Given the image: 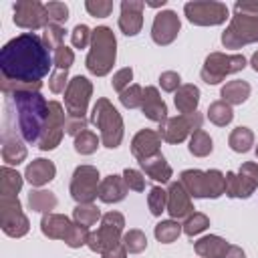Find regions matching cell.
<instances>
[{"label":"cell","instance_id":"cell-18","mask_svg":"<svg viewBox=\"0 0 258 258\" xmlns=\"http://www.w3.org/2000/svg\"><path fill=\"white\" fill-rule=\"evenodd\" d=\"M24 139L20 137L16 125L4 115L2 119V159L6 165H18L26 159Z\"/></svg>","mask_w":258,"mask_h":258},{"label":"cell","instance_id":"cell-56","mask_svg":"<svg viewBox=\"0 0 258 258\" xmlns=\"http://www.w3.org/2000/svg\"><path fill=\"white\" fill-rule=\"evenodd\" d=\"M163 4H165V0H161V2H145V6H151V8H159Z\"/></svg>","mask_w":258,"mask_h":258},{"label":"cell","instance_id":"cell-10","mask_svg":"<svg viewBox=\"0 0 258 258\" xmlns=\"http://www.w3.org/2000/svg\"><path fill=\"white\" fill-rule=\"evenodd\" d=\"M258 187V163L246 161L238 171L226 173V196L232 200H246Z\"/></svg>","mask_w":258,"mask_h":258},{"label":"cell","instance_id":"cell-13","mask_svg":"<svg viewBox=\"0 0 258 258\" xmlns=\"http://www.w3.org/2000/svg\"><path fill=\"white\" fill-rule=\"evenodd\" d=\"M0 226H2V232L10 238H22L28 232L30 224L22 212V204L18 196L0 198Z\"/></svg>","mask_w":258,"mask_h":258},{"label":"cell","instance_id":"cell-22","mask_svg":"<svg viewBox=\"0 0 258 258\" xmlns=\"http://www.w3.org/2000/svg\"><path fill=\"white\" fill-rule=\"evenodd\" d=\"M159 145H161V135H159V131L141 129V131L135 133V137L131 139V153L137 157V161H141V159H147V157L159 153Z\"/></svg>","mask_w":258,"mask_h":258},{"label":"cell","instance_id":"cell-27","mask_svg":"<svg viewBox=\"0 0 258 258\" xmlns=\"http://www.w3.org/2000/svg\"><path fill=\"white\" fill-rule=\"evenodd\" d=\"M173 103H175V109H177L181 115H191V113H196L198 103H200V89H198L196 85H181V87L175 91Z\"/></svg>","mask_w":258,"mask_h":258},{"label":"cell","instance_id":"cell-19","mask_svg":"<svg viewBox=\"0 0 258 258\" xmlns=\"http://www.w3.org/2000/svg\"><path fill=\"white\" fill-rule=\"evenodd\" d=\"M179 28H181L179 16H177L173 10H161V12H157L155 18H153V24H151V38H153L155 44L167 46V44H171V42L177 38Z\"/></svg>","mask_w":258,"mask_h":258},{"label":"cell","instance_id":"cell-8","mask_svg":"<svg viewBox=\"0 0 258 258\" xmlns=\"http://www.w3.org/2000/svg\"><path fill=\"white\" fill-rule=\"evenodd\" d=\"M246 67L244 54H226V52H210L204 60L200 77L208 85H218L228 75L240 73Z\"/></svg>","mask_w":258,"mask_h":258},{"label":"cell","instance_id":"cell-5","mask_svg":"<svg viewBox=\"0 0 258 258\" xmlns=\"http://www.w3.org/2000/svg\"><path fill=\"white\" fill-rule=\"evenodd\" d=\"M40 230L46 238L50 240H62L69 248H81L87 244L89 240V228L85 226H79L75 222H71V218L62 216V214H54V212H48V214H42V220H40Z\"/></svg>","mask_w":258,"mask_h":258},{"label":"cell","instance_id":"cell-16","mask_svg":"<svg viewBox=\"0 0 258 258\" xmlns=\"http://www.w3.org/2000/svg\"><path fill=\"white\" fill-rule=\"evenodd\" d=\"M14 24L26 30L46 28L50 24L46 6L38 0H18L14 4Z\"/></svg>","mask_w":258,"mask_h":258},{"label":"cell","instance_id":"cell-17","mask_svg":"<svg viewBox=\"0 0 258 258\" xmlns=\"http://www.w3.org/2000/svg\"><path fill=\"white\" fill-rule=\"evenodd\" d=\"M64 121H67V117H64L62 105L56 103V101H50L46 123H44V129H42V135H40V141H38V147L42 151H50L60 143L62 133H64Z\"/></svg>","mask_w":258,"mask_h":258},{"label":"cell","instance_id":"cell-36","mask_svg":"<svg viewBox=\"0 0 258 258\" xmlns=\"http://www.w3.org/2000/svg\"><path fill=\"white\" fill-rule=\"evenodd\" d=\"M181 232H183V228H181L175 220H163V222H159V224L155 226V230H153L155 238H157L161 244H171V242H175Z\"/></svg>","mask_w":258,"mask_h":258},{"label":"cell","instance_id":"cell-42","mask_svg":"<svg viewBox=\"0 0 258 258\" xmlns=\"http://www.w3.org/2000/svg\"><path fill=\"white\" fill-rule=\"evenodd\" d=\"M42 38H44V42H46V46L54 52L58 46H62V38H64V28L60 26V24H48L46 28H44V34H42Z\"/></svg>","mask_w":258,"mask_h":258},{"label":"cell","instance_id":"cell-12","mask_svg":"<svg viewBox=\"0 0 258 258\" xmlns=\"http://www.w3.org/2000/svg\"><path fill=\"white\" fill-rule=\"evenodd\" d=\"M204 117L202 113H191V115H177V117H167L159 125V135L167 143H181L187 137H191L196 131L202 129Z\"/></svg>","mask_w":258,"mask_h":258},{"label":"cell","instance_id":"cell-24","mask_svg":"<svg viewBox=\"0 0 258 258\" xmlns=\"http://www.w3.org/2000/svg\"><path fill=\"white\" fill-rule=\"evenodd\" d=\"M54 175H56L54 163L48 161V159H42V157L30 161V163L26 165V169H24V177H26L34 187H40V185L52 181Z\"/></svg>","mask_w":258,"mask_h":258},{"label":"cell","instance_id":"cell-31","mask_svg":"<svg viewBox=\"0 0 258 258\" xmlns=\"http://www.w3.org/2000/svg\"><path fill=\"white\" fill-rule=\"evenodd\" d=\"M56 196L48 189H32L28 194V206L32 212H40V214H48L56 208Z\"/></svg>","mask_w":258,"mask_h":258},{"label":"cell","instance_id":"cell-41","mask_svg":"<svg viewBox=\"0 0 258 258\" xmlns=\"http://www.w3.org/2000/svg\"><path fill=\"white\" fill-rule=\"evenodd\" d=\"M119 101L125 109H141L143 103V89L139 85H129L123 93H119Z\"/></svg>","mask_w":258,"mask_h":258},{"label":"cell","instance_id":"cell-43","mask_svg":"<svg viewBox=\"0 0 258 258\" xmlns=\"http://www.w3.org/2000/svg\"><path fill=\"white\" fill-rule=\"evenodd\" d=\"M44 6H46V12H48V20L52 24H64L69 20V6L64 2L52 0V2L44 4Z\"/></svg>","mask_w":258,"mask_h":258},{"label":"cell","instance_id":"cell-47","mask_svg":"<svg viewBox=\"0 0 258 258\" xmlns=\"http://www.w3.org/2000/svg\"><path fill=\"white\" fill-rule=\"evenodd\" d=\"M131 79H133V69H131V67L119 69V71L113 75V79H111V87H113L115 91L123 93V91L129 87V81H131Z\"/></svg>","mask_w":258,"mask_h":258},{"label":"cell","instance_id":"cell-34","mask_svg":"<svg viewBox=\"0 0 258 258\" xmlns=\"http://www.w3.org/2000/svg\"><path fill=\"white\" fill-rule=\"evenodd\" d=\"M208 119H210L214 125H218V127H226V125L234 119L232 105L224 103L222 99H220V101L210 103V107H208Z\"/></svg>","mask_w":258,"mask_h":258},{"label":"cell","instance_id":"cell-26","mask_svg":"<svg viewBox=\"0 0 258 258\" xmlns=\"http://www.w3.org/2000/svg\"><path fill=\"white\" fill-rule=\"evenodd\" d=\"M139 165H141V169L145 171V175L151 177L153 181L167 183V181L171 179V173H173V171H171V165L165 161V157L161 155V151L155 153V155H151V157H147V159H141Z\"/></svg>","mask_w":258,"mask_h":258},{"label":"cell","instance_id":"cell-14","mask_svg":"<svg viewBox=\"0 0 258 258\" xmlns=\"http://www.w3.org/2000/svg\"><path fill=\"white\" fill-rule=\"evenodd\" d=\"M99 171L93 165H79L73 171L71 179V196L77 204H93L99 198Z\"/></svg>","mask_w":258,"mask_h":258},{"label":"cell","instance_id":"cell-15","mask_svg":"<svg viewBox=\"0 0 258 258\" xmlns=\"http://www.w3.org/2000/svg\"><path fill=\"white\" fill-rule=\"evenodd\" d=\"M93 95V85L87 77H73L67 85L64 91V107H67V115L69 117H81L85 119L87 107H89V99Z\"/></svg>","mask_w":258,"mask_h":258},{"label":"cell","instance_id":"cell-20","mask_svg":"<svg viewBox=\"0 0 258 258\" xmlns=\"http://www.w3.org/2000/svg\"><path fill=\"white\" fill-rule=\"evenodd\" d=\"M143 8L145 2L141 0H123L121 2V16H119V28L127 36H135L143 26Z\"/></svg>","mask_w":258,"mask_h":258},{"label":"cell","instance_id":"cell-32","mask_svg":"<svg viewBox=\"0 0 258 258\" xmlns=\"http://www.w3.org/2000/svg\"><path fill=\"white\" fill-rule=\"evenodd\" d=\"M228 145L232 147V151H236V153H246V151H250V147L254 145V133H252V129H248V127H236L232 133H230V137H228Z\"/></svg>","mask_w":258,"mask_h":258},{"label":"cell","instance_id":"cell-21","mask_svg":"<svg viewBox=\"0 0 258 258\" xmlns=\"http://www.w3.org/2000/svg\"><path fill=\"white\" fill-rule=\"evenodd\" d=\"M167 212H169V216H171L173 220L187 218L189 214H194L191 196H189L187 189L181 185V181L169 183V189H167Z\"/></svg>","mask_w":258,"mask_h":258},{"label":"cell","instance_id":"cell-44","mask_svg":"<svg viewBox=\"0 0 258 258\" xmlns=\"http://www.w3.org/2000/svg\"><path fill=\"white\" fill-rule=\"evenodd\" d=\"M85 8H87V12H89L91 16H95V18H105V16L111 14L113 2H111V0H87V2H85Z\"/></svg>","mask_w":258,"mask_h":258},{"label":"cell","instance_id":"cell-45","mask_svg":"<svg viewBox=\"0 0 258 258\" xmlns=\"http://www.w3.org/2000/svg\"><path fill=\"white\" fill-rule=\"evenodd\" d=\"M91 36H93V30L87 24H77L71 32V42L75 48H85L87 44H91Z\"/></svg>","mask_w":258,"mask_h":258},{"label":"cell","instance_id":"cell-46","mask_svg":"<svg viewBox=\"0 0 258 258\" xmlns=\"http://www.w3.org/2000/svg\"><path fill=\"white\" fill-rule=\"evenodd\" d=\"M54 69H58V71H69L71 67H73V62H75V54H73V50L69 48V46H58L56 50H54Z\"/></svg>","mask_w":258,"mask_h":258},{"label":"cell","instance_id":"cell-35","mask_svg":"<svg viewBox=\"0 0 258 258\" xmlns=\"http://www.w3.org/2000/svg\"><path fill=\"white\" fill-rule=\"evenodd\" d=\"M187 149H189V153L196 155V157H206V155H210L212 149H214L212 137H210L204 129H200V131H196V133L189 137V145H187Z\"/></svg>","mask_w":258,"mask_h":258},{"label":"cell","instance_id":"cell-29","mask_svg":"<svg viewBox=\"0 0 258 258\" xmlns=\"http://www.w3.org/2000/svg\"><path fill=\"white\" fill-rule=\"evenodd\" d=\"M220 97L228 105H242L250 97V85L246 81H228L222 87Z\"/></svg>","mask_w":258,"mask_h":258},{"label":"cell","instance_id":"cell-53","mask_svg":"<svg viewBox=\"0 0 258 258\" xmlns=\"http://www.w3.org/2000/svg\"><path fill=\"white\" fill-rule=\"evenodd\" d=\"M101 256H103V258H127V250H125V246H123V244H117L115 248H111V250L103 252Z\"/></svg>","mask_w":258,"mask_h":258},{"label":"cell","instance_id":"cell-2","mask_svg":"<svg viewBox=\"0 0 258 258\" xmlns=\"http://www.w3.org/2000/svg\"><path fill=\"white\" fill-rule=\"evenodd\" d=\"M4 115L16 125L20 137L28 145H38L48 115L46 99L40 91L30 89H14L4 93Z\"/></svg>","mask_w":258,"mask_h":258},{"label":"cell","instance_id":"cell-52","mask_svg":"<svg viewBox=\"0 0 258 258\" xmlns=\"http://www.w3.org/2000/svg\"><path fill=\"white\" fill-rule=\"evenodd\" d=\"M234 12H244V14H258V2H236Z\"/></svg>","mask_w":258,"mask_h":258},{"label":"cell","instance_id":"cell-9","mask_svg":"<svg viewBox=\"0 0 258 258\" xmlns=\"http://www.w3.org/2000/svg\"><path fill=\"white\" fill-rule=\"evenodd\" d=\"M250 42H258V14L234 12L222 34V44L226 48H242Z\"/></svg>","mask_w":258,"mask_h":258},{"label":"cell","instance_id":"cell-57","mask_svg":"<svg viewBox=\"0 0 258 258\" xmlns=\"http://www.w3.org/2000/svg\"><path fill=\"white\" fill-rule=\"evenodd\" d=\"M256 157H258V147H256Z\"/></svg>","mask_w":258,"mask_h":258},{"label":"cell","instance_id":"cell-55","mask_svg":"<svg viewBox=\"0 0 258 258\" xmlns=\"http://www.w3.org/2000/svg\"><path fill=\"white\" fill-rule=\"evenodd\" d=\"M250 64H252V69L258 73V50L252 54V58H250Z\"/></svg>","mask_w":258,"mask_h":258},{"label":"cell","instance_id":"cell-28","mask_svg":"<svg viewBox=\"0 0 258 258\" xmlns=\"http://www.w3.org/2000/svg\"><path fill=\"white\" fill-rule=\"evenodd\" d=\"M228 246H230V244H228L224 238L210 234V236L200 238V240L194 244V250H196V254H198L200 258H222L224 252L228 250Z\"/></svg>","mask_w":258,"mask_h":258},{"label":"cell","instance_id":"cell-4","mask_svg":"<svg viewBox=\"0 0 258 258\" xmlns=\"http://www.w3.org/2000/svg\"><path fill=\"white\" fill-rule=\"evenodd\" d=\"M91 123L99 129L101 143L109 149H115L123 141V119L109 99H97L91 111Z\"/></svg>","mask_w":258,"mask_h":258},{"label":"cell","instance_id":"cell-38","mask_svg":"<svg viewBox=\"0 0 258 258\" xmlns=\"http://www.w3.org/2000/svg\"><path fill=\"white\" fill-rule=\"evenodd\" d=\"M99 141H101V137H97L93 131L85 129L83 133H79V135L75 137V151L81 153V155H91V153L97 151Z\"/></svg>","mask_w":258,"mask_h":258},{"label":"cell","instance_id":"cell-40","mask_svg":"<svg viewBox=\"0 0 258 258\" xmlns=\"http://www.w3.org/2000/svg\"><path fill=\"white\" fill-rule=\"evenodd\" d=\"M210 226V218L206 216V214H200V212H194V214H189L187 218H185V222H183V232L187 234V236H198V234H202L206 228Z\"/></svg>","mask_w":258,"mask_h":258},{"label":"cell","instance_id":"cell-54","mask_svg":"<svg viewBox=\"0 0 258 258\" xmlns=\"http://www.w3.org/2000/svg\"><path fill=\"white\" fill-rule=\"evenodd\" d=\"M222 258H246V254H244V250H242L240 246L230 244V246H228V250L224 252V256H222Z\"/></svg>","mask_w":258,"mask_h":258},{"label":"cell","instance_id":"cell-1","mask_svg":"<svg viewBox=\"0 0 258 258\" xmlns=\"http://www.w3.org/2000/svg\"><path fill=\"white\" fill-rule=\"evenodd\" d=\"M50 67H54V56L50 54L44 38L36 32L18 34L0 50L2 93L14 89L40 91V79L48 75Z\"/></svg>","mask_w":258,"mask_h":258},{"label":"cell","instance_id":"cell-23","mask_svg":"<svg viewBox=\"0 0 258 258\" xmlns=\"http://www.w3.org/2000/svg\"><path fill=\"white\" fill-rule=\"evenodd\" d=\"M141 111L147 119L155 121V123H163L167 119V105L161 99L157 87H145L143 91V103H141Z\"/></svg>","mask_w":258,"mask_h":258},{"label":"cell","instance_id":"cell-33","mask_svg":"<svg viewBox=\"0 0 258 258\" xmlns=\"http://www.w3.org/2000/svg\"><path fill=\"white\" fill-rule=\"evenodd\" d=\"M101 212L95 204H77V208L73 210V220L75 224L79 226H85V228H91L95 226L99 220H101Z\"/></svg>","mask_w":258,"mask_h":258},{"label":"cell","instance_id":"cell-7","mask_svg":"<svg viewBox=\"0 0 258 258\" xmlns=\"http://www.w3.org/2000/svg\"><path fill=\"white\" fill-rule=\"evenodd\" d=\"M123 228H125V218L119 212H107L101 218V228L89 234L87 246L93 252H107L111 248H115L117 244H121L123 238Z\"/></svg>","mask_w":258,"mask_h":258},{"label":"cell","instance_id":"cell-51","mask_svg":"<svg viewBox=\"0 0 258 258\" xmlns=\"http://www.w3.org/2000/svg\"><path fill=\"white\" fill-rule=\"evenodd\" d=\"M87 129V119H81V117H69L67 115V121H64V131L73 137H77L79 133H83Z\"/></svg>","mask_w":258,"mask_h":258},{"label":"cell","instance_id":"cell-49","mask_svg":"<svg viewBox=\"0 0 258 258\" xmlns=\"http://www.w3.org/2000/svg\"><path fill=\"white\" fill-rule=\"evenodd\" d=\"M159 85H161L163 91L175 93V91L181 87V79H179V75H177L175 71H163V73L159 75Z\"/></svg>","mask_w":258,"mask_h":258},{"label":"cell","instance_id":"cell-30","mask_svg":"<svg viewBox=\"0 0 258 258\" xmlns=\"http://www.w3.org/2000/svg\"><path fill=\"white\" fill-rule=\"evenodd\" d=\"M20 187H22V175L16 169L4 165L0 169V198H14V196H18Z\"/></svg>","mask_w":258,"mask_h":258},{"label":"cell","instance_id":"cell-6","mask_svg":"<svg viewBox=\"0 0 258 258\" xmlns=\"http://www.w3.org/2000/svg\"><path fill=\"white\" fill-rule=\"evenodd\" d=\"M181 185L194 198H220L226 194V175L220 169H185L179 175Z\"/></svg>","mask_w":258,"mask_h":258},{"label":"cell","instance_id":"cell-39","mask_svg":"<svg viewBox=\"0 0 258 258\" xmlns=\"http://www.w3.org/2000/svg\"><path fill=\"white\" fill-rule=\"evenodd\" d=\"M147 206L153 216H161V212L167 210V191L159 185H153L147 194Z\"/></svg>","mask_w":258,"mask_h":258},{"label":"cell","instance_id":"cell-3","mask_svg":"<svg viewBox=\"0 0 258 258\" xmlns=\"http://www.w3.org/2000/svg\"><path fill=\"white\" fill-rule=\"evenodd\" d=\"M89 46L91 48L85 60L89 73L97 77H105L107 73H111L115 58H117V40H115L113 30L109 26H97L93 30Z\"/></svg>","mask_w":258,"mask_h":258},{"label":"cell","instance_id":"cell-11","mask_svg":"<svg viewBox=\"0 0 258 258\" xmlns=\"http://www.w3.org/2000/svg\"><path fill=\"white\" fill-rule=\"evenodd\" d=\"M183 12L191 24L218 26L228 18V6L216 0H194L183 4Z\"/></svg>","mask_w":258,"mask_h":258},{"label":"cell","instance_id":"cell-25","mask_svg":"<svg viewBox=\"0 0 258 258\" xmlns=\"http://www.w3.org/2000/svg\"><path fill=\"white\" fill-rule=\"evenodd\" d=\"M129 187L123 179V175H107L101 183H99V200L105 204H117L121 200H125Z\"/></svg>","mask_w":258,"mask_h":258},{"label":"cell","instance_id":"cell-37","mask_svg":"<svg viewBox=\"0 0 258 258\" xmlns=\"http://www.w3.org/2000/svg\"><path fill=\"white\" fill-rule=\"evenodd\" d=\"M121 244L125 246V250H127L129 254H141V252L147 248V236H145L141 230L133 228V230H129V232L123 234Z\"/></svg>","mask_w":258,"mask_h":258},{"label":"cell","instance_id":"cell-50","mask_svg":"<svg viewBox=\"0 0 258 258\" xmlns=\"http://www.w3.org/2000/svg\"><path fill=\"white\" fill-rule=\"evenodd\" d=\"M67 85H69V71H58L54 69L50 79H48V87L52 93H62L67 91Z\"/></svg>","mask_w":258,"mask_h":258},{"label":"cell","instance_id":"cell-48","mask_svg":"<svg viewBox=\"0 0 258 258\" xmlns=\"http://www.w3.org/2000/svg\"><path fill=\"white\" fill-rule=\"evenodd\" d=\"M123 179H125L127 187L133 189V191H143V189H145V177H143V173L137 171V169H129V167H127V169L123 171Z\"/></svg>","mask_w":258,"mask_h":258}]
</instances>
